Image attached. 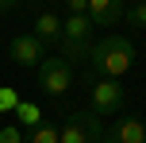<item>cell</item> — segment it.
Returning <instances> with one entry per match:
<instances>
[{
    "instance_id": "1",
    "label": "cell",
    "mask_w": 146,
    "mask_h": 143,
    "mask_svg": "<svg viewBox=\"0 0 146 143\" xmlns=\"http://www.w3.org/2000/svg\"><path fill=\"white\" fill-rule=\"evenodd\" d=\"M88 66H92V74L108 77V81H119V77L135 66V43L123 39V35H104L100 43L88 50Z\"/></svg>"
},
{
    "instance_id": "2",
    "label": "cell",
    "mask_w": 146,
    "mask_h": 143,
    "mask_svg": "<svg viewBox=\"0 0 146 143\" xmlns=\"http://www.w3.org/2000/svg\"><path fill=\"white\" fill-rule=\"evenodd\" d=\"M62 143H104L100 116H92V112H73L69 120L62 124Z\"/></svg>"
},
{
    "instance_id": "3",
    "label": "cell",
    "mask_w": 146,
    "mask_h": 143,
    "mask_svg": "<svg viewBox=\"0 0 146 143\" xmlns=\"http://www.w3.org/2000/svg\"><path fill=\"white\" fill-rule=\"evenodd\" d=\"M38 85H42V93H50V97H66L69 85H73V70L66 58H46L42 66H38Z\"/></svg>"
},
{
    "instance_id": "4",
    "label": "cell",
    "mask_w": 146,
    "mask_h": 143,
    "mask_svg": "<svg viewBox=\"0 0 146 143\" xmlns=\"http://www.w3.org/2000/svg\"><path fill=\"white\" fill-rule=\"evenodd\" d=\"M127 93L119 81H108V77H96L92 81V116H115L123 108Z\"/></svg>"
},
{
    "instance_id": "5",
    "label": "cell",
    "mask_w": 146,
    "mask_h": 143,
    "mask_svg": "<svg viewBox=\"0 0 146 143\" xmlns=\"http://www.w3.org/2000/svg\"><path fill=\"white\" fill-rule=\"evenodd\" d=\"M42 54H46V46L38 43L31 31H23V35H15L12 43H8V58L15 62V66H23V70H31V66H42Z\"/></svg>"
},
{
    "instance_id": "6",
    "label": "cell",
    "mask_w": 146,
    "mask_h": 143,
    "mask_svg": "<svg viewBox=\"0 0 146 143\" xmlns=\"http://www.w3.org/2000/svg\"><path fill=\"white\" fill-rule=\"evenodd\" d=\"M104 143H146V124L139 116H123L104 132Z\"/></svg>"
},
{
    "instance_id": "7",
    "label": "cell",
    "mask_w": 146,
    "mask_h": 143,
    "mask_svg": "<svg viewBox=\"0 0 146 143\" xmlns=\"http://www.w3.org/2000/svg\"><path fill=\"white\" fill-rule=\"evenodd\" d=\"M88 23H96V27H115V23H123L127 8L119 4V0H88Z\"/></svg>"
},
{
    "instance_id": "8",
    "label": "cell",
    "mask_w": 146,
    "mask_h": 143,
    "mask_svg": "<svg viewBox=\"0 0 146 143\" xmlns=\"http://www.w3.org/2000/svg\"><path fill=\"white\" fill-rule=\"evenodd\" d=\"M31 35H35L42 46L62 43V15H54V12H38V15H35V27H31Z\"/></svg>"
},
{
    "instance_id": "9",
    "label": "cell",
    "mask_w": 146,
    "mask_h": 143,
    "mask_svg": "<svg viewBox=\"0 0 146 143\" xmlns=\"http://www.w3.org/2000/svg\"><path fill=\"white\" fill-rule=\"evenodd\" d=\"M27 143H62V128L58 124H35L27 132Z\"/></svg>"
},
{
    "instance_id": "10",
    "label": "cell",
    "mask_w": 146,
    "mask_h": 143,
    "mask_svg": "<svg viewBox=\"0 0 146 143\" xmlns=\"http://www.w3.org/2000/svg\"><path fill=\"white\" fill-rule=\"evenodd\" d=\"M15 116H19V124L23 128H35V124H42V112H38V105H31V101H19V105H15Z\"/></svg>"
},
{
    "instance_id": "11",
    "label": "cell",
    "mask_w": 146,
    "mask_h": 143,
    "mask_svg": "<svg viewBox=\"0 0 146 143\" xmlns=\"http://www.w3.org/2000/svg\"><path fill=\"white\" fill-rule=\"evenodd\" d=\"M15 105H19V97H15V89H8V85H0V112H15Z\"/></svg>"
},
{
    "instance_id": "12",
    "label": "cell",
    "mask_w": 146,
    "mask_h": 143,
    "mask_svg": "<svg viewBox=\"0 0 146 143\" xmlns=\"http://www.w3.org/2000/svg\"><path fill=\"white\" fill-rule=\"evenodd\" d=\"M131 27H146V4H135V8H127V15H123Z\"/></svg>"
},
{
    "instance_id": "13",
    "label": "cell",
    "mask_w": 146,
    "mask_h": 143,
    "mask_svg": "<svg viewBox=\"0 0 146 143\" xmlns=\"http://www.w3.org/2000/svg\"><path fill=\"white\" fill-rule=\"evenodd\" d=\"M0 143H23V132L19 128H0Z\"/></svg>"
},
{
    "instance_id": "14",
    "label": "cell",
    "mask_w": 146,
    "mask_h": 143,
    "mask_svg": "<svg viewBox=\"0 0 146 143\" xmlns=\"http://www.w3.org/2000/svg\"><path fill=\"white\" fill-rule=\"evenodd\" d=\"M66 8H69V15H85L88 12V0H66Z\"/></svg>"
}]
</instances>
